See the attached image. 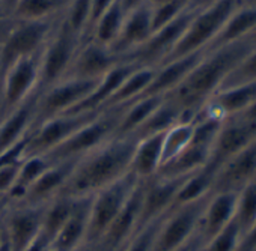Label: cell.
I'll return each instance as SVG.
<instances>
[{
	"instance_id": "obj_32",
	"label": "cell",
	"mask_w": 256,
	"mask_h": 251,
	"mask_svg": "<svg viewBox=\"0 0 256 251\" xmlns=\"http://www.w3.org/2000/svg\"><path fill=\"white\" fill-rule=\"evenodd\" d=\"M164 98L166 96H144L125 104V110L118 127V136H133Z\"/></svg>"
},
{
	"instance_id": "obj_30",
	"label": "cell",
	"mask_w": 256,
	"mask_h": 251,
	"mask_svg": "<svg viewBox=\"0 0 256 251\" xmlns=\"http://www.w3.org/2000/svg\"><path fill=\"white\" fill-rule=\"evenodd\" d=\"M72 0H18L10 18L14 21H36L62 17Z\"/></svg>"
},
{
	"instance_id": "obj_41",
	"label": "cell",
	"mask_w": 256,
	"mask_h": 251,
	"mask_svg": "<svg viewBox=\"0 0 256 251\" xmlns=\"http://www.w3.org/2000/svg\"><path fill=\"white\" fill-rule=\"evenodd\" d=\"M190 0H172L157 6H151V24L152 32L158 30L160 27L166 26L168 23L174 21L176 17H180L187 8Z\"/></svg>"
},
{
	"instance_id": "obj_38",
	"label": "cell",
	"mask_w": 256,
	"mask_h": 251,
	"mask_svg": "<svg viewBox=\"0 0 256 251\" xmlns=\"http://www.w3.org/2000/svg\"><path fill=\"white\" fill-rule=\"evenodd\" d=\"M254 81H256V45L232 69V72L226 77L220 89L246 84V83H254Z\"/></svg>"
},
{
	"instance_id": "obj_42",
	"label": "cell",
	"mask_w": 256,
	"mask_h": 251,
	"mask_svg": "<svg viewBox=\"0 0 256 251\" xmlns=\"http://www.w3.org/2000/svg\"><path fill=\"white\" fill-rule=\"evenodd\" d=\"M90 5H92V0H72L70 8L66 9V12L64 15L68 26L74 32H77L82 36V39H83L84 32H86Z\"/></svg>"
},
{
	"instance_id": "obj_23",
	"label": "cell",
	"mask_w": 256,
	"mask_h": 251,
	"mask_svg": "<svg viewBox=\"0 0 256 251\" xmlns=\"http://www.w3.org/2000/svg\"><path fill=\"white\" fill-rule=\"evenodd\" d=\"M205 53H206V48L194 51L192 54L182 56L180 59H175V60H170V62H166V63L157 66V71H156L152 81L150 83L146 90L140 95V98L169 95L172 90H175L186 80V77L192 72V69L202 60Z\"/></svg>"
},
{
	"instance_id": "obj_15",
	"label": "cell",
	"mask_w": 256,
	"mask_h": 251,
	"mask_svg": "<svg viewBox=\"0 0 256 251\" xmlns=\"http://www.w3.org/2000/svg\"><path fill=\"white\" fill-rule=\"evenodd\" d=\"M187 176H162L156 175L151 179H144V199H142V212H140V226L154 221L170 211L175 203V199L180 193Z\"/></svg>"
},
{
	"instance_id": "obj_24",
	"label": "cell",
	"mask_w": 256,
	"mask_h": 251,
	"mask_svg": "<svg viewBox=\"0 0 256 251\" xmlns=\"http://www.w3.org/2000/svg\"><path fill=\"white\" fill-rule=\"evenodd\" d=\"M235 206L236 193L234 191H218L210 196L198 227V235L200 236L202 244L208 242L229 223H232Z\"/></svg>"
},
{
	"instance_id": "obj_6",
	"label": "cell",
	"mask_w": 256,
	"mask_h": 251,
	"mask_svg": "<svg viewBox=\"0 0 256 251\" xmlns=\"http://www.w3.org/2000/svg\"><path fill=\"white\" fill-rule=\"evenodd\" d=\"M62 17L36 21L12 20V26L0 45V74L18 59L40 54Z\"/></svg>"
},
{
	"instance_id": "obj_19",
	"label": "cell",
	"mask_w": 256,
	"mask_h": 251,
	"mask_svg": "<svg viewBox=\"0 0 256 251\" xmlns=\"http://www.w3.org/2000/svg\"><path fill=\"white\" fill-rule=\"evenodd\" d=\"M252 181H256V139L217 170L212 193H238Z\"/></svg>"
},
{
	"instance_id": "obj_40",
	"label": "cell",
	"mask_w": 256,
	"mask_h": 251,
	"mask_svg": "<svg viewBox=\"0 0 256 251\" xmlns=\"http://www.w3.org/2000/svg\"><path fill=\"white\" fill-rule=\"evenodd\" d=\"M162 217L144 224L136 230V233L122 245V251H154L156 236L158 232Z\"/></svg>"
},
{
	"instance_id": "obj_3",
	"label": "cell",
	"mask_w": 256,
	"mask_h": 251,
	"mask_svg": "<svg viewBox=\"0 0 256 251\" xmlns=\"http://www.w3.org/2000/svg\"><path fill=\"white\" fill-rule=\"evenodd\" d=\"M124 105H113L100 110L88 123L77 130L64 143L46 154L53 163L78 160L118 136V127L124 114Z\"/></svg>"
},
{
	"instance_id": "obj_28",
	"label": "cell",
	"mask_w": 256,
	"mask_h": 251,
	"mask_svg": "<svg viewBox=\"0 0 256 251\" xmlns=\"http://www.w3.org/2000/svg\"><path fill=\"white\" fill-rule=\"evenodd\" d=\"M184 119H193V117L187 116L182 111V108L170 96L166 95L163 102L151 113V116L136 130L133 137L136 140H140V139L148 137V136L166 133L168 130H170L174 127V125H176L178 122H181Z\"/></svg>"
},
{
	"instance_id": "obj_47",
	"label": "cell",
	"mask_w": 256,
	"mask_h": 251,
	"mask_svg": "<svg viewBox=\"0 0 256 251\" xmlns=\"http://www.w3.org/2000/svg\"><path fill=\"white\" fill-rule=\"evenodd\" d=\"M18 0H0V18H10Z\"/></svg>"
},
{
	"instance_id": "obj_49",
	"label": "cell",
	"mask_w": 256,
	"mask_h": 251,
	"mask_svg": "<svg viewBox=\"0 0 256 251\" xmlns=\"http://www.w3.org/2000/svg\"><path fill=\"white\" fill-rule=\"evenodd\" d=\"M218 0H190L188 2V8L190 9H196V11H200V9H205L211 5H214Z\"/></svg>"
},
{
	"instance_id": "obj_12",
	"label": "cell",
	"mask_w": 256,
	"mask_h": 251,
	"mask_svg": "<svg viewBox=\"0 0 256 251\" xmlns=\"http://www.w3.org/2000/svg\"><path fill=\"white\" fill-rule=\"evenodd\" d=\"M98 111L76 113V114L65 113V114L52 117L46 122H41L40 125L32 128L29 134L26 157L48 154L56 146L64 143L68 137H71L77 130H80Z\"/></svg>"
},
{
	"instance_id": "obj_18",
	"label": "cell",
	"mask_w": 256,
	"mask_h": 251,
	"mask_svg": "<svg viewBox=\"0 0 256 251\" xmlns=\"http://www.w3.org/2000/svg\"><path fill=\"white\" fill-rule=\"evenodd\" d=\"M151 35H152L151 6L145 3L125 15L120 32L113 41V44L108 47V50L114 56L125 60L138 48H140Z\"/></svg>"
},
{
	"instance_id": "obj_29",
	"label": "cell",
	"mask_w": 256,
	"mask_h": 251,
	"mask_svg": "<svg viewBox=\"0 0 256 251\" xmlns=\"http://www.w3.org/2000/svg\"><path fill=\"white\" fill-rule=\"evenodd\" d=\"M256 27V3H242L226 21L206 50L218 48L246 38Z\"/></svg>"
},
{
	"instance_id": "obj_17",
	"label": "cell",
	"mask_w": 256,
	"mask_h": 251,
	"mask_svg": "<svg viewBox=\"0 0 256 251\" xmlns=\"http://www.w3.org/2000/svg\"><path fill=\"white\" fill-rule=\"evenodd\" d=\"M120 62L124 60L110 53L107 47L98 45L96 42L86 39L82 42L77 54L74 56V60L65 78L100 80Z\"/></svg>"
},
{
	"instance_id": "obj_9",
	"label": "cell",
	"mask_w": 256,
	"mask_h": 251,
	"mask_svg": "<svg viewBox=\"0 0 256 251\" xmlns=\"http://www.w3.org/2000/svg\"><path fill=\"white\" fill-rule=\"evenodd\" d=\"M208 199L210 196L198 202L170 208V211L162 217L154 251H175L188 242L198 233L200 217Z\"/></svg>"
},
{
	"instance_id": "obj_52",
	"label": "cell",
	"mask_w": 256,
	"mask_h": 251,
	"mask_svg": "<svg viewBox=\"0 0 256 251\" xmlns=\"http://www.w3.org/2000/svg\"><path fill=\"white\" fill-rule=\"evenodd\" d=\"M0 251H12L10 244H8V239L2 230V224H0Z\"/></svg>"
},
{
	"instance_id": "obj_33",
	"label": "cell",
	"mask_w": 256,
	"mask_h": 251,
	"mask_svg": "<svg viewBox=\"0 0 256 251\" xmlns=\"http://www.w3.org/2000/svg\"><path fill=\"white\" fill-rule=\"evenodd\" d=\"M156 71L157 68L154 66H139L134 72H132L124 80V83L118 87V90L114 92V95L110 98V101L104 108L113 105H124L140 98V95L146 90V87L152 81Z\"/></svg>"
},
{
	"instance_id": "obj_57",
	"label": "cell",
	"mask_w": 256,
	"mask_h": 251,
	"mask_svg": "<svg viewBox=\"0 0 256 251\" xmlns=\"http://www.w3.org/2000/svg\"><path fill=\"white\" fill-rule=\"evenodd\" d=\"M47 251H53V250H52V248H48V250H47Z\"/></svg>"
},
{
	"instance_id": "obj_21",
	"label": "cell",
	"mask_w": 256,
	"mask_h": 251,
	"mask_svg": "<svg viewBox=\"0 0 256 251\" xmlns=\"http://www.w3.org/2000/svg\"><path fill=\"white\" fill-rule=\"evenodd\" d=\"M77 160L53 163L24 193L23 199L16 205H47L58 197L66 185ZM11 206V205H10Z\"/></svg>"
},
{
	"instance_id": "obj_7",
	"label": "cell",
	"mask_w": 256,
	"mask_h": 251,
	"mask_svg": "<svg viewBox=\"0 0 256 251\" xmlns=\"http://www.w3.org/2000/svg\"><path fill=\"white\" fill-rule=\"evenodd\" d=\"M140 179L130 170L120 179L107 185L92 196L90 211H89V226L86 241H98L110 223L120 212L128 197L134 191Z\"/></svg>"
},
{
	"instance_id": "obj_31",
	"label": "cell",
	"mask_w": 256,
	"mask_h": 251,
	"mask_svg": "<svg viewBox=\"0 0 256 251\" xmlns=\"http://www.w3.org/2000/svg\"><path fill=\"white\" fill-rule=\"evenodd\" d=\"M125 15H126V12L124 11V8L120 5V0H116L113 5H110L100 15V18L94 24V27L89 32L86 39H90V41L96 42L98 45L108 48L113 44V41L116 39V36L119 35L120 27L125 20Z\"/></svg>"
},
{
	"instance_id": "obj_37",
	"label": "cell",
	"mask_w": 256,
	"mask_h": 251,
	"mask_svg": "<svg viewBox=\"0 0 256 251\" xmlns=\"http://www.w3.org/2000/svg\"><path fill=\"white\" fill-rule=\"evenodd\" d=\"M234 221L236 223L241 238L256 221V181L248 182L236 193V206Z\"/></svg>"
},
{
	"instance_id": "obj_36",
	"label": "cell",
	"mask_w": 256,
	"mask_h": 251,
	"mask_svg": "<svg viewBox=\"0 0 256 251\" xmlns=\"http://www.w3.org/2000/svg\"><path fill=\"white\" fill-rule=\"evenodd\" d=\"M193 130H194V117L178 122L170 130L164 133L162 166L174 160L178 154H181L188 146L193 136Z\"/></svg>"
},
{
	"instance_id": "obj_11",
	"label": "cell",
	"mask_w": 256,
	"mask_h": 251,
	"mask_svg": "<svg viewBox=\"0 0 256 251\" xmlns=\"http://www.w3.org/2000/svg\"><path fill=\"white\" fill-rule=\"evenodd\" d=\"M196 12H198L196 9L187 8L174 21L152 32L148 41L140 48H138L133 54L128 56L125 60L134 62L140 66H154V68L160 66L172 53L175 45L180 42V39L182 38L184 32L187 30Z\"/></svg>"
},
{
	"instance_id": "obj_43",
	"label": "cell",
	"mask_w": 256,
	"mask_h": 251,
	"mask_svg": "<svg viewBox=\"0 0 256 251\" xmlns=\"http://www.w3.org/2000/svg\"><path fill=\"white\" fill-rule=\"evenodd\" d=\"M116 2V0H92V5H90V12H89V20H88V26H86V32L83 36V41L88 38L89 32L92 30L94 24L96 23V20L100 18V15Z\"/></svg>"
},
{
	"instance_id": "obj_10",
	"label": "cell",
	"mask_w": 256,
	"mask_h": 251,
	"mask_svg": "<svg viewBox=\"0 0 256 251\" xmlns=\"http://www.w3.org/2000/svg\"><path fill=\"white\" fill-rule=\"evenodd\" d=\"M100 80H83V78H62L56 84L42 90L36 107L35 125L46 122L52 117L60 116L77 107L89 93L94 90Z\"/></svg>"
},
{
	"instance_id": "obj_8",
	"label": "cell",
	"mask_w": 256,
	"mask_h": 251,
	"mask_svg": "<svg viewBox=\"0 0 256 251\" xmlns=\"http://www.w3.org/2000/svg\"><path fill=\"white\" fill-rule=\"evenodd\" d=\"M41 53L16 60L0 74V119L16 110L38 89Z\"/></svg>"
},
{
	"instance_id": "obj_45",
	"label": "cell",
	"mask_w": 256,
	"mask_h": 251,
	"mask_svg": "<svg viewBox=\"0 0 256 251\" xmlns=\"http://www.w3.org/2000/svg\"><path fill=\"white\" fill-rule=\"evenodd\" d=\"M204 244H202V239H200V236L196 233L188 242H186L184 245H181L180 248H176L175 251H199V248L202 247Z\"/></svg>"
},
{
	"instance_id": "obj_51",
	"label": "cell",
	"mask_w": 256,
	"mask_h": 251,
	"mask_svg": "<svg viewBox=\"0 0 256 251\" xmlns=\"http://www.w3.org/2000/svg\"><path fill=\"white\" fill-rule=\"evenodd\" d=\"M238 117H242L246 120H250V122H256V102L253 105H250L244 113H241Z\"/></svg>"
},
{
	"instance_id": "obj_53",
	"label": "cell",
	"mask_w": 256,
	"mask_h": 251,
	"mask_svg": "<svg viewBox=\"0 0 256 251\" xmlns=\"http://www.w3.org/2000/svg\"><path fill=\"white\" fill-rule=\"evenodd\" d=\"M10 208V199L5 196H0V217L4 215V212Z\"/></svg>"
},
{
	"instance_id": "obj_39",
	"label": "cell",
	"mask_w": 256,
	"mask_h": 251,
	"mask_svg": "<svg viewBox=\"0 0 256 251\" xmlns=\"http://www.w3.org/2000/svg\"><path fill=\"white\" fill-rule=\"evenodd\" d=\"M241 242V232L236 223L232 220L222 232L205 242L199 251H236Z\"/></svg>"
},
{
	"instance_id": "obj_44",
	"label": "cell",
	"mask_w": 256,
	"mask_h": 251,
	"mask_svg": "<svg viewBox=\"0 0 256 251\" xmlns=\"http://www.w3.org/2000/svg\"><path fill=\"white\" fill-rule=\"evenodd\" d=\"M236 251H256V221L250 227V230L246 235H242Z\"/></svg>"
},
{
	"instance_id": "obj_2",
	"label": "cell",
	"mask_w": 256,
	"mask_h": 251,
	"mask_svg": "<svg viewBox=\"0 0 256 251\" xmlns=\"http://www.w3.org/2000/svg\"><path fill=\"white\" fill-rule=\"evenodd\" d=\"M138 140L133 136H114L92 152L78 158L59 196L86 197L120 179L132 170Z\"/></svg>"
},
{
	"instance_id": "obj_4",
	"label": "cell",
	"mask_w": 256,
	"mask_h": 251,
	"mask_svg": "<svg viewBox=\"0 0 256 251\" xmlns=\"http://www.w3.org/2000/svg\"><path fill=\"white\" fill-rule=\"evenodd\" d=\"M242 3L244 0H218L214 5L198 11L193 20L190 21L187 30L184 32L182 38L163 63L208 48V45L223 29L229 17Z\"/></svg>"
},
{
	"instance_id": "obj_54",
	"label": "cell",
	"mask_w": 256,
	"mask_h": 251,
	"mask_svg": "<svg viewBox=\"0 0 256 251\" xmlns=\"http://www.w3.org/2000/svg\"><path fill=\"white\" fill-rule=\"evenodd\" d=\"M166 2H172V0H148V5L150 6H157V5H162V3H166Z\"/></svg>"
},
{
	"instance_id": "obj_26",
	"label": "cell",
	"mask_w": 256,
	"mask_h": 251,
	"mask_svg": "<svg viewBox=\"0 0 256 251\" xmlns=\"http://www.w3.org/2000/svg\"><path fill=\"white\" fill-rule=\"evenodd\" d=\"M92 196L77 197V203L70 218L65 221L59 233L52 242L53 251H72L82 242L86 241L88 226H89V211H90Z\"/></svg>"
},
{
	"instance_id": "obj_34",
	"label": "cell",
	"mask_w": 256,
	"mask_h": 251,
	"mask_svg": "<svg viewBox=\"0 0 256 251\" xmlns=\"http://www.w3.org/2000/svg\"><path fill=\"white\" fill-rule=\"evenodd\" d=\"M214 179H216V173L206 167H202L196 170L194 173L188 175L182 187L180 188V193L175 199L174 206L198 202L200 199L211 196L214 190Z\"/></svg>"
},
{
	"instance_id": "obj_16",
	"label": "cell",
	"mask_w": 256,
	"mask_h": 251,
	"mask_svg": "<svg viewBox=\"0 0 256 251\" xmlns=\"http://www.w3.org/2000/svg\"><path fill=\"white\" fill-rule=\"evenodd\" d=\"M144 185L145 181L140 179L128 197L126 203L120 209V212L116 215V218L110 223L104 235L98 239V242L107 250V251H116L124 244L128 242L136 230L140 226V212H142V199H144Z\"/></svg>"
},
{
	"instance_id": "obj_56",
	"label": "cell",
	"mask_w": 256,
	"mask_h": 251,
	"mask_svg": "<svg viewBox=\"0 0 256 251\" xmlns=\"http://www.w3.org/2000/svg\"><path fill=\"white\" fill-rule=\"evenodd\" d=\"M116 251H122V247H120V248H119V250H116Z\"/></svg>"
},
{
	"instance_id": "obj_5",
	"label": "cell",
	"mask_w": 256,
	"mask_h": 251,
	"mask_svg": "<svg viewBox=\"0 0 256 251\" xmlns=\"http://www.w3.org/2000/svg\"><path fill=\"white\" fill-rule=\"evenodd\" d=\"M82 42V36L74 32L62 17L41 53L38 81L41 92L65 78Z\"/></svg>"
},
{
	"instance_id": "obj_1",
	"label": "cell",
	"mask_w": 256,
	"mask_h": 251,
	"mask_svg": "<svg viewBox=\"0 0 256 251\" xmlns=\"http://www.w3.org/2000/svg\"><path fill=\"white\" fill-rule=\"evenodd\" d=\"M253 47L254 44L246 36L232 44L206 50L202 60L168 96H170L187 116L194 117L200 107L222 87L226 77Z\"/></svg>"
},
{
	"instance_id": "obj_55",
	"label": "cell",
	"mask_w": 256,
	"mask_h": 251,
	"mask_svg": "<svg viewBox=\"0 0 256 251\" xmlns=\"http://www.w3.org/2000/svg\"><path fill=\"white\" fill-rule=\"evenodd\" d=\"M247 38L250 39V42H252V44H254V45H256V27H254L248 35H247Z\"/></svg>"
},
{
	"instance_id": "obj_58",
	"label": "cell",
	"mask_w": 256,
	"mask_h": 251,
	"mask_svg": "<svg viewBox=\"0 0 256 251\" xmlns=\"http://www.w3.org/2000/svg\"><path fill=\"white\" fill-rule=\"evenodd\" d=\"M253 3H256V0H254V2H253Z\"/></svg>"
},
{
	"instance_id": "obj_25",
	"label": "cell",
	"mask_w": 256,
	"mask_h": 251,
	"mask_svg": "<svg viewBox=\"0 0 256 251\" xmlns=\"http://www.w3.org/2000/svg\"><path fill=\"white\" fill-rule=\"evenodd\" d=\"M139 66L140 65H138L134 62H126V60L116 65L113 69H110L106 75H102L100 78V81L96 83L94 90L89 93V96L84 98L77 107L70 110L68 114L92 113V111L102 110L107 105V102L110 101V98L114 95L118 87L124 83V80L132 72H134Z\"/></svg>"
},
{
	"instance_id": "obj_48",
	"label": "cell",
	"mask_w": 256,
	"mask_h": 251,
	"mask_svg": "<svg viewBox=\"0 0 256 251\" xmlns=\"http://www.w3.org/2000/svg\"><path fill=\"white\" fill-rule=\"evenodd\" d=\"M145 3H148V0H120V5L126 14L132 12L133 9L139 8V6H142V5H145Z\"/></svg>"
},
{
	"instance_id": "obj_35",
	"label": "cell",
	"mask_w": 256,
	"mask_h": 251,
	"mask_svg": "<svg viewBox=\"0 0 256 251\" xmlns=\"http://www.w3.org/2000/svg\"><path fill=\"white\" fill-rule=\"evenodd\" d=\"M77 203V197L70 196H58L46 205L42 229L41 232L53 242L54 236L59 233L65 221L70 218Z\"/></svg>"
},
{
	"instance_id": "obj_46",
	"label": "cell",
	"mask_w": 256,
	"mask_h": 251,
	"mask_svg": "<svg viewBox=\"0 0 256 251\" xmlns=\"http://www.w3.org/2000/svg\"><path fill=\"white\" fill-rule=\"evenodd\" d=\"M72 251H107L98 241H84L78 247H76Z\"/></svg>"
},
{
	"instance_id": "obj_27",
	"label": "cell",
	"mask_w": 256,
	"mask_h": 251,
	"mask_svg": "<svg viewBox=\"0 0 256 251\" xmlns=\"http://www.w3.org/2000/svg\"><path fill=\"white\" fill-rule=\"evenodd\" d=\"M163 139L164 133L138 140L132 160V172L139 179H151L158 173L162 167Z\"/></svg>"
},
{
	"instance_id": "obj_14",
	"label": "cell",
	"mask_w": 256,
	"mask_h": 251,
	"mask_svg": "<svg viewBox=\"0 0 256 251\" xmlns=\"http://www.w3.org/2000/svg\"><path fill=\"white\" fill-rule=\"evenodd\" d=\"M254 139H256V122H250L238 116L224 119L220 127V131L214 140L211 155L205 167L217 173V170L228 160L236 155Z\"/></svg>"
},
{
	"instance_id": "obj_22",
	"label": "cell",
	"mask_w": 256,
	"mask_h": 251,
	"mask_svg": "<svg viewBox=\"0 0 256 251\" xmlns=\"http://www.w3.org/2000/svg\"><path fill=\"white\" fill-rule=\"evenodd\" d=\"M256 102V81L217 90L200 110L218 119L240 116Z\"/></svg>"
},
{
	"instance_id": "obj_13",
	"label": "cell",
	"mask_w": 256,
	"mask_h": 251,
	"mask_svg": "<svg viewBox=\"0 0 256 251\" xmlns=\"http://www.w3.org/2000/svg\"><path fill=\"white\" fill-rule=\"evenodd\" d=\"M46 205H11L0 217L12 251H24L41 233Z\"/></svg>"
},
{
	"instance_id": "obj_50",
	"label": "cell",
	"mask_w": 256,
	"mask_h": 251,
	"mask_svg": "<svg viewBox=\"0 0 256 251\" xmlns=\"http://www.w3.org/2000/svg\"><path fill=\"white\" fill-rule=\"evenodd\" d=\"M11 26H12L11 18H0V45H2V41L5 39Z\"/></svg>"
},
{
	"instance_id": "obj_20",
	"label": "cell",
	"mask_w": 256,
	"mask_h": 251,
	"mask_svg": "<svg viewBox=\"0 0 256 251\" xmlns=\"http://www.w3.org/2000/svg\"><path fill=\"white\" fill-rule=\"evenodd\" d=\"M41 90L36 89L23 104L0 119V154L24 140L36 120V107Z\"/></svg>"
}]
</instances>
